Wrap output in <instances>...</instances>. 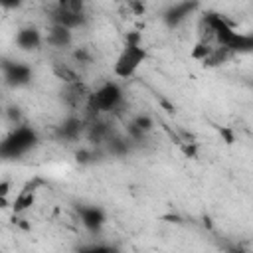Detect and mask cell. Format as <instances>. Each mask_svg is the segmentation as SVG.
<instances>
[{"instance_id":"obj_1","label":"cell","mask_w":253,"mask_h":253,"mask_svg":"<svg viewBox=\"0 0 253 253\" xmlns=\"http://www.w3.org/2000/svg\"><path fill=\"white\" fill-rule=\"evenodd\" d=\"M204 24H206V30L219 43L217 47H225L231 53H249L253 49V36L237 32L221 14L208 12L204 16Z\"/></svg>"},{"instance_id":"obj_2","label":"cell","mask_w":253,"mask_h":253,"mask_svg":"<svg viewBox=\"0 0 253 253\" xmlns=\"http://www.w3.org/2000/svg\"><path fill=\"white\" fill-rule=\"evenodd\" d=\"M144 59H146V49L142 45V36L138 30H130L126 32L123 49L115 59L113 73L121 79H128L130 75L136 73V69L144 63Z\"/></svg>"},{"instance_id":"obj_3","label":"cell","mask_w":253,"mask_h":253,"mask_svg":"<svg viewBox=\"0 0 253 253\" xmlns=\"http://www.w3.org/2000/svg\"><path fill=\"white\" fill-rule=\"evenodd\" d=\"M38 144V132L20 123L4 138H0V160H16L28 154Z\"/></svg>"},{"instance_id":"obj_4","label":"cell","mask_w":253,"mask_h":253,"mask_svg":"<svg viewBox=\"0 0 253 253\" xmlns=\"http://www.w3.org/2000/svg\"><path fill=\"white\" fill-rule=\"evenodd\" d=\"M123 103V89L115 81H105L101 87H97L93 93L87 95V109L91 113H111Z\"/></svg>"},{"instance_id":"obj_5","label":"cell","mask_w":253,"mask_h":253,"mask_svg":"<svg viewBox=\"0 0 253 253\" xmlns=\"http://www.w3.org/2000/svg\"><path fill=\"white\" fill-rule=\"evenodd\" d=\"M51 24L73 32V30L83 28L87 24V16L81 12V4H77V2H59L53 10Z\"/></svg>"},{"instance_id":"obj_6","label":"cell","mask_w":253,"mask_h":253,"mask_svg":"<svg viewBox=\"0 0 253 253\" xmlns=\"http://www.w3.org/2000/svg\"><path fill=\"white\" fill-rule=\"evenodd\" d=\"M0 69H2V77H4V83L8 87H14V89H20V87H26L32 83V67L26 63V61H18V59H4L0 63Z\"/></svg>"},{"instance_id":"obj_7","label":"cell","mask_w":253,"mask_h":253,"mask_svg":"<svg viewBox=\"0 0 253 253\" xmlns=\"http://www.w3.org/2000/svg\"><path fill=\"white\" fill-rule=\"evenodd\" d=\"M77 215H79V221L81 225L91 231V233H99L105 223H107V213L103 208L99 206H93V204H81L77 206Z\"/></svg>"},{"instance_id":"obj_8","label":"cell","mask_w":253,"mask_h":253,"mask_svg":"<svg viewBox=\"0 0 253 253\" xmlns=\"http://www.w3.org/2000/svg\"><path fill=\"white\" fill-rule=\"evenodd\" d=\"M198 8H200L198 2H174V4H170V6L164 10L162 20H164V24H166L168 28H178V26H182V24L188 20V16H192Z\"/></svg>"},{"instance_id":"obj_9","label":"cell","mask_w":253,"mask_h":253,"mask_svg":"<svg viewBox=\"0 0 253 253\" xmlns=\"http://www.w3.org/2000/svg\"><path fill=\"white\" fill-rule=\"evenodd\" d=\"M38 184H42L40 180H34V182H28L20 192L18 196L14 198V202L10 204L14 215H24L34 204H36V192H38Z\"/></svg>"},{"instance_id":"obj_10","label":"cell","mask_w":253,"mask_h":253,"mask_svg":"<svg viewBox=\"0 0 253 253\" xmlns=\"http://www.w3.org/2000/svg\"><path fill=\"white\" fill-rule=\"evenodd\" d=\"M43 43V36L36 26H24L16 32V45L22 51H36Z\"/></svg>"},{"instance_id":"obj_11","label":"cell","mask_w":253,"mask_h":253,"mask_svg":"<svg viewBox=\"0 0 253 253\" xmlns=\"http://www.w3.org/2000/svg\"><path fill=\"white\" fill-rule=\"evenodd\" d=\"M85 130V123L83 119H79L77 115H69L59 126H57V136L63 140H77Z\"/></svg>"},{"instance_id":"obj_12","label":"cell","mask_w":253,"mask_h":253,"mask_svg":"<svg viewBox=\"0 0 253 253\" xmlns=\"http://www.w3.org/2000/svg\"><path fill=\"white\" fill-rule=\"evenodd\" d=\"M43 40H45L51 47L63 49V47H69V45L73 43V32H69V30L61 28V26L51 24V26H49V32H47V36H45Z\"/></svg>"},{"instance_id":"obj_13","label":"cell","mask_w":253,"mask_h":253,"mask_svg":"<svg viewBox=\"0 0 253 253\" xmlns=\"http://www.w3.org/2000/svg\"><path fill=\"white\" fill-rule=\"evenodd\" d=\"M105 146L111 156H126L130 152V140L126 136H119V134H111L105 140Z\"/></svg>"},{"instance_id":"obj_14","label":"cell","mask_w":253,"mask_h":253,"mask_svg":"<svg viewBox=\"0 0 253 253\" xmlns=\"http://www.w3.org/2000/svg\"><path fill=\"white\" fill-rule=\"evenodd\" d=\"M87 136L93 144H105V140L111 136V130L105 123H91V126H87Z\"/></svg>"},{"instance_id":"obj_15","label":"cell","mask_w":253,"mask_h":253,"mask_svg":"<svg viewBox=\"0 0 253 253\" xmlns=\"http://www.w3.org/2000/svg\"><path fill=\"white\" fill-rule=\"evenodd\" d=\"M231 55H233V53H231L229 49H225V47H213V49H211V53L208 55V59L204 61V65H208V67L221 65V63H225Z\"/></svg>"},{"instance_id":"obj_16","label":"cell","mask_w":253,"mask_h":253,"mask_svg":"<svg viewBox=\"0 0 253 253\" xmlns=\"http://www.w3.org/2000/svg\"><path fill=\"white\" fill-rule=\"evenodd\" d=\"M211 45L208 43V42H204V40H200V42H196V45L192 47V51H190V57L192 59H196V61H206L208 59V55L211 53Z\"/></svg>"},{"instance_id":"obj_17","label":"cell","mask_w":253,"mask_h":253,"mask_svg":"<svg viewBox=\"0 0 253 253\" xmlns=\"http://www.w3.org/2000/svg\"><path fill=\"white\" fill-rule=\"evenodd\" d=\"M130 123H132L142 134H148V132L152 130V126H154V121H152L150 115H136V117H132Z\"/></svg>"},{"instance_id":"obj_18","label":"cell","mask_w":253,"mask_h":253,"mask_svg":"<svg viewBox=\"0 0 253 253\" xmlns=\"http://www.w3.org/2000/svg\"><path fill=\"white\" fill-rule=\"evenodd\" d=\"M75 160H77L79 164H93V162L97 160V154H95L91 148H81V150L75 152Z\"/></svg>"},{"instance_id":"obj_19","label":"cell","mask_w":253,"mask_h":253,"mask_svg":"<svg viewBox=\"0 0 253 253\" xmlns=\"http://www.w3.org/2000/svg\"><path fill=\"white\" fill-rule=\"evenodd\" d=\"M111 245L107 243H89V245H83L77 249V253H109Z\"/></svg>"},{"instance_id":"obj_20","label":"cell","mask_w":253,"mask_h":253,"mask_svg":"<svg viewBox=\"0 0 253 253\" xmlns=\"http://www.w3.org/2000/svg\"><path fill=\"white\" fill-rule=\"evenodd\" d=\"M217 132H219V136L223 138L225 144H233V142H235L233 128H229V126H217Z\"/></svg>"},{"instance_id":"obj_21","label":"cell","mask_w":253,"mask_h":253,"mask_svg":"<svg viewBox=\"0 0 253 253\" xmlns=\"http://www.w3.org/2000/svg\"><path fill=\"white\" fill-rule=\"evenodd\" d=\"M73 57L79 61V63H89L91 61V55L83 49V47H79V49H75V53H73Z\"/></svg>"},{"instance_id":"obj_22","label":"cell","mask_w":253,"mask_h":253,"mask_svg":"<svg viewBox=\"0 0 253 253\" xmlns=\"http://www.w3.org/2000/svg\"><path fill=\"white\" fill-rule=\"evenodd\" d=\"M6 115H8V119H10L14 125H20V109H18V107H8Z\"/></svg>"},{"instance_id":"obj_23","label":"cell","mask_w":253,"mask_h":253,"mask_svg":"<svg viewBox=\"0 0 253 253\" xmlns=\"http://www.w3.org/2000/svg\"><path fill=\"white\" fill-rule=\"evenodd\" d=\"M12 190V182L10 180H0V198H8Z\"/></svg>"},{"instance_id":"obj_24","label":"cell","mask_w":253,"mask_h":253,"mask_svg":"<svg viewBox=\"0 0 253 253\" xmlns=\"http://www.w3.org/2000/svg\"><path fill=\"white\" fill-rule=\"evenodd\" d=\"M225 253H249L241 243H231L225 247Z\"/></svg>"},{"instance_id":"obj_25","label":"cell","mask_w":253,"mask_h":253,"mask_svg":"<svg viewBox=\"0 0 253 253\" xmlns=\"http://www.w3.org/2000/svg\"><path fill=\"white\" fill-rule=\"evenodd\" d=\"M128 6H130L136 14H142V12H144V4H140V2H128Z\"/></svg>"},{"instance_id":"obj_26","label":"cell","mask_w":253,"mask_h":253,"mask_svg":"<svg viewBox=\"0 0 253 253\" xmlns=\"http://www.w3.org/2000/svg\"><path fill=\"white\" fill-rule=\"evenodd\" d=\"M160 105H162V107H164L168 113H174V105H170L166 99H160Z\"/></svg>"},{"instance_id":"obj_27","label":"cell","mask_w":253,"mask_h":253,"mask_svg":"<svg viewBox=\"0 0 253 253\" xmlns=\"http://www.w3.org/2000/svg\"><path fill=\"white\" fill-rule=\"evenodd\" d=\"M6 208H10L8 198H0V210H6Z\"/></svg>"},{"instance_id":"obj_28","label":"cell","mask_w":253,"mask_h":253,"mask_svg":"<svg viewBox=\"0 0 253 253\" xmlns=\"http://www.w3.org/2000/svg\"><path fill=\"white\" fill-rule=\"evenodd\" d=\"M109 253H121V249H119V247H115V245H111V249H109Z\"/></svg>"}]
</instances>
